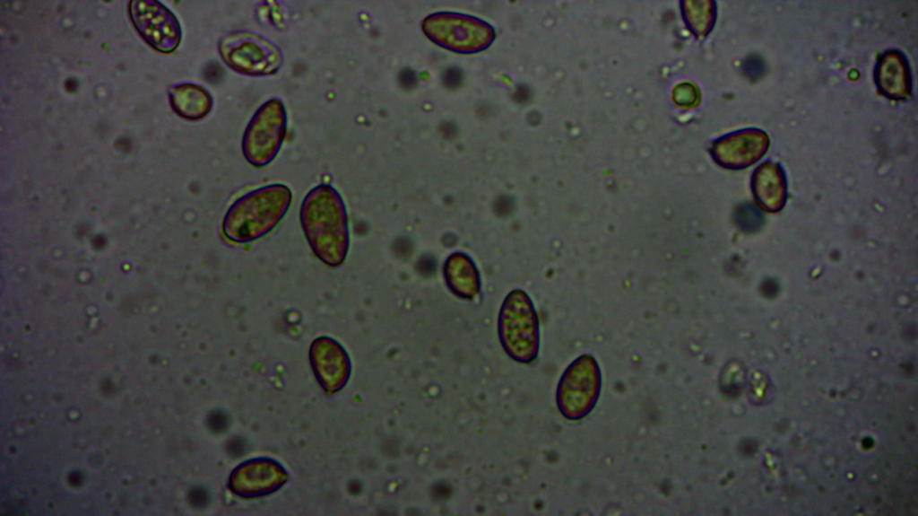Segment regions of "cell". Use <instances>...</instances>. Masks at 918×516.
Wrapping results in <instances>:
<instances>
[{
    "label": "cell",
    "mask_w": 918,
    "mask_h": 516,
    "mask_svg": "<svg viewBox=\"0 0 918 516\" xmlns=\"http://www.w3.org/2000/svg\"><path fill=\"white\" fill-rule=\"evenodd\" d=\"M434 42L453 51L472 53L486 48L494 39L493 28L484 21L455 13H437L422 24Z\"/></svg>",
    "instance_id": "52a82bcc"
},
{
    "label": "cell",
    "mask_w": 918,
    "mask_h": 516,
    "mask_svg": "<svg viewBox=\"0 0 918 516\" xmlns=\"http://www.w3.org/2000/svg\"><path fill=\"white\" fill-rule=\"evenodd\" d=\"M445 282L455 296L471 300L479 294L481 276L479 270L467 254L455 251L447 257L443 267Z\"/></svg>",
    "instance_id": "4fadbf2b"
},
{
    "label": "cell",
    "mask_w": 918,
    "mask_h": 516,
    "mask_svg": "<svg viewBox=\"0 0 918 516\" xmlns=\"http://www.w3.org/2000/svg\"><path fill=\"white\" fill-rule=\"evenodd\" d=\"M769 146L767 134L759 128L733 132L717 142L715 155L730 168H744L758 161Z\"/></svg>",
    "instance_id": "8fae6325"
},
{
    "label": "cell",
    "mask_w": 918,
    "mask_h": 516,
    "mask_svg": "<svg viewBox=\"0 0 918 516\" xmlns=\"http://www.w3.org/2000/svg\"><path fill=\"white\" fill-rule=\"evenodd\" d=\"M291 200V190L281 183L253 189L229 207L222 221V233L230 241L238 244L256 241L278 225Z\"/></svg>",
    "instance_id": "7a4b0ae2"
},
{
    "label": "cell",
    "mask_w": 918,
    "mask_h": 516,
    "mask_svg": "<svg viewBox=\"0 0 918 516\" xmlns=\"http://www.w3.org/2000/svg\"><path fill=\"white\" fill-rule=\"evenodd\" d=\"M498 333L503 350L515 362L530 363L537 358L539 319L524 291L515 289L505 297L498 313Z\"/></svg>",
    "instance_id": "3957f363"
},
{
    "label": "cell",
    "mask_w": 918,
    "mask_h": 516,
    "mask_svg": "<svg viewBox=\"0 0 918 516\" xmlns=\"http://www.w3.org/2000/svg\"><path fill=\"white\" fill-rule=\"evenodd\" d=\"M129 15L143 39L156 50L169 53L181 39V28L174 13L153 0L130 2Z\"/></svg>",
    "instance_id": "ba28073f"
},
{
    "label": "cell",
    "mask_w": 918,
    "mask_h": 516,
    "mask_svg": "<svg viewBox=\"0 0 918 516\" xmlns=\"http://www.w3.org/2000/svg\"><path fill=\"white\" fill-rule=\"evenodd\" d=\"M299 219L315 256L329 267L341 266L348 255L350 232L346 205L339 191L326 183L311 188L301 203Z\"/></svg>",
    "instance_id": "6da1fadb"
},
{
    "label": "cell",
    "mask_w": 918,
    "mask_h": 516,
    "mask_svg": "<svg viewBox=\"0 0 918 516\" xmlns=\"http://www.w3.org/2000/svg\"><path fill=\"white\" fill-rule=\"evenodd\" d=\"M313 371L321 385L329 391L342 389L351 373V361L344 347L335 339L316 337L309 350Z\"/></svg>",
    "instance_id": "9c48e42d"
},
{
    "label": "cell",
    "mask_w": 918,
    "mask_h": 516,
    "mask_svg": "<svg viewBox=\"0 0 918 516\" xmlns=\"http://www.w3.org/2000/svg\"><path fill=\"white\" fill-rule=\"evenodd\" d=\"M218 52L231 70L248 76L272 75L283 65V54L275 43L247 31L223 36L218 43Z\"/></svg>",
    "instance_id": "277c9868"
},
{
    "label": "cell",
    "mask_w": 918,
    "mask_h": 516,
    "mask_svg": "<svg viewBox=\"0 0 918 516\" xmlns=\"http://www.w3.org/2000/svg\"><path fill=\"white\" fill-rule=\"evenodd\" d=\"M286 479L287 473L278 462L271 459H255L235 468L230 478V486L241 496H261L277 490Z\"/></svg>",
    "instance_id": "30bf717a"
},
{
    "label": "cell",
    "mask_w": 918,
    "mask_h": 516,
    "mask_svg": "<svg viewBox=\"0 0 918 516\" xmlns=\"http://www.w3.org/2000/svg\"><path fill=\"white\" fill-rule=\"evenodd\" d=\"M169 99L173 109L182 118L198 120L206 117L212 108V97L203 86L182 83L170 88Z\"/></svg>",
    "instance_id": "5bb4252c"
},
{
    "label": "cell",
    "mask_w": 918,
    "mask_h": 516,
    "mask_svg": "<svg viewBox=\"0 0 918 516\" xmlns=\"http://www.w3.org/2000/svg\"><path fill=\"white\" fill-rule=\"evenodd\" d=\"M874 82L885 97L893 101L907 99L912 92V75L904 53L897 49L882 53L875 65Z\"/></svg>",
    "instance_id": "7c38bea8"
},
{
    "label": "cell",
    "mask_w": 918,
    "mask_h": 516,
    "mask_svg": "<svg viewBox=\"0 0 918 516\" xmlns=\"http://www.w3.org/2000/svg\"><path fill=\"white\" fill-rule=\"evenodd\" d=\"M598 363L590 354L573 361L561 375L556 391L560 414L568 420L585 417L595 407L601 391Z\"/></svg>",
    "instance_id": "8992f818"
},
{
    "label": "cell",
    "mask_w": 918,
    "mask_h": 516,
    "mask_svg": "<svg viewBox=\"0 0 918 516\" xmlns=\"http://www.w3.org/2000/svg\"><path fill=\"white\" fill-rule=\"evenodd\" d=\"M752 188L757 200L768 207H779L786 197V182L782 168L775 162L761 164L752 177Z\"/></svg>",
    "instance_id": "9a60e30c"
},
{
    "label": "cell",
    "mask_w": 918,
    "mask_h": 516,
    "mask_svg": "<svg viewBox=\"0 0 918 516\" xmlns=\"http://www.w3.org/2000/svg\"><path fill=\"white\" fill-rule=\"evenodd\" d=\"M288 115L281 100L273 98L264 102L250 118L242 136L241 150L253 167L268 165L283 144Z\"/></svg>",
    "instance_id": "5b68a950"
}]
</instances>
